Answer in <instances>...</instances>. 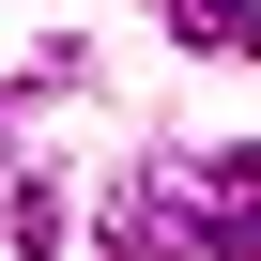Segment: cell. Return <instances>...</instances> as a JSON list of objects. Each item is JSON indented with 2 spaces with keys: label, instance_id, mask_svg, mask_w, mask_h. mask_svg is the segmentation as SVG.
<instances>
[{
  "label": "cell",
  "instance_id": "cell-3",
  "mask_svg": "<svg viewBox=\"0 0 261 261\" xmlns=\"http://www.w3.org/2000/svg\"><path fill=\"white\" fill-rule=\"evenodd\" d=\"M0 230H16V261H62V185H16V215H0Z\"/></svg>",
  "mask_w": 261,
  "mask_h": 261
},
{
  "label": "cell",
  "instance_id": "cell-1",
  "mask_svg": "<svg viewBox=\"0 0 261 261\" xmlns=\"http://www.w3.org/2000/svg\"><path fill=\"white\" fill-rule=\"evenodd\" d=\"M185 230H215V246H261V154H200V185H185Z\"/></svg>",
  "mask_w": 261,
  "mask_h": 261
},
{
  "label": "cell",
  "instance_id": "cell-2",
  "mask_svg": "<svg viewBox=\"0 0 261 261\" xmlns=\"http://www.w3.org/2000/svg\"><path fill=\"white\" fill-rule=\"evenodd\" d=\"M169 31H185V46H230V62H246V46H261V0H169Z\"/></svg>",
  "mask_w": 261,
  "mask_h": 261
},
{
  "label": "cell",
  "instance_id": "cell-4",
  "mask_svg": "<svg viewBox=\"0 0 261 261\" xmlns=\"http://www.w3.org/2000/svg\"><path fill=\"white\" fill-rule=\"evenodd\" d=\"M246 261H261V246H246Z\"/></svg>",
  "mask_w": 261,
  "mask_h": 261
}]
</instances>
